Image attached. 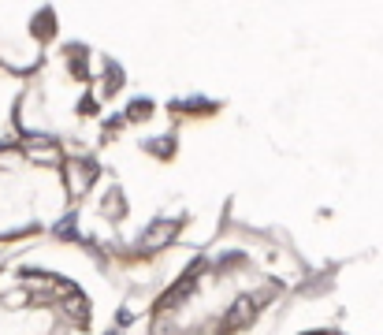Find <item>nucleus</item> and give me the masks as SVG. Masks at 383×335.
Instances as JSON below:
<instances>
[{"instance_id":"nucleus-6","label":"nucleus","mask_w":383,"mask_h":335,"mask_svg":"<svg viewBox=\"0 0 383 335\" xmlns=\"http://www.w3.org/2000/svg\"><path fill=\"white\" fill-rule=\"evenodd\" d=\"M272 335H383V294L358 287L346 268L313 276Z\"/></svg>"},{"instance_id":"nucleus-2","label":"nucleus","mask_w":383,"mask_h":335,"mask_svg":"<svg viewBox=\"0 0 383 335\" xmlns=\"http://www.w3.org/2000/svg\"><path fill=\"white\" fill-rule=\"evenodd\" d=\"M313 265L272 231L227 220L115 335H272Z\"/></svg>"},{"instance_id":"nucleus-4","label":"nucleus","mask_w":383,"mask_h":335,"mask_svg":"<svg viewBox=\"0 0 383 335\" xmlns=\"http://www.w3.org/2000/svg\"><path fill=\"white\" fill-rule=\"evenodd\" d=\"M120 324V283L71 235L0 261V335H115Z\"/></svg>"},{"instance_id":"nucleus-5","label":"nucleus","mask_w":383,"mask_h":335,"mask_svg":"<svg viewBox=\"0 0 383 335\" xmlns=\"http://www.w3.org/2000/svg\"><path fill=\"white\" fill-rule=\"evenodd\" d=\"M97 164L30 134L0 141V261L60 235L75 216Z\"/></svg>"},{"instance_id":"nucleus-1","label":"nucleus","mask_w":383,"mask_h":335,"mask_svg":"<svg viewBox=\"0 0 383 335\" xmlns=\"http://www.w3.org/2000/svg\"><path fill=\"white\" fill-rule=\"evenodd\" d=\"M187 115L153 101L97 157L71 216V239L94 250L123 291V320L149 305L227 224L223 194L190 190L179 172Z\"/></svg>"},{"instance_id":"nucleus-3","label":"nucleus","mask_w":383,"mask_h":335,"mask_svg":"<svg viewBox=\"0 0 383 335\" xmlns=\"http://www.w3.org/2000/svg\"><path fill=\"white\" fill-rule=\"evenodd\" d=\"M153 97L104 49L63 34L23 79L15 134L45 138L71 157L94 160L120 138Z\"/></svg>"}]
</instances>
